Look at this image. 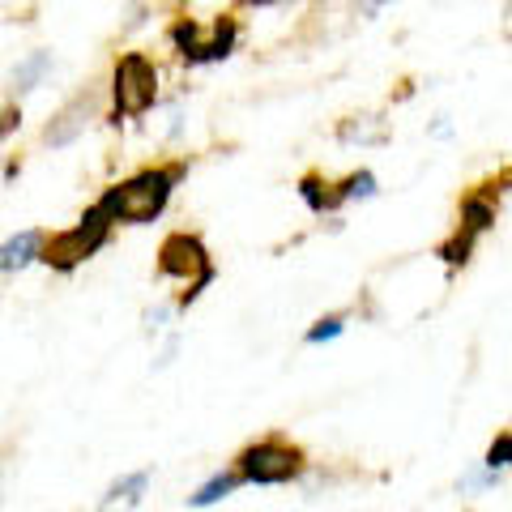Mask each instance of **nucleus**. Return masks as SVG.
<instances>
[{
  "mask_svg": "<svg viewBox=\"0 0 512 512\" xmlns=\"http://www.w3.org/2000/svg\"><path fill=\"white\" fill-rule=\"evenodd\" d=\"M265 5H274V0H265Z\"/></svg>",
  "mask_w": 512,
  "mask_h": 512,
  "instance_id": "4be33fe9",
  "label": "nucleus"
},
{
  "mask_svg": "<svg viewBox=\"0 0 512 512\" xmlns=\"http://www.w3.org/2000/svg\"><path fill=\"white\" fill-rule=\"evenodd\" d=\"M158 278H175V282H184V291H180V299H175V308L188 312L192 303L201 299V291H210V286H214L218 265H214L210 248H205L197 235H188V231H171V235L163 239V244H158Z\"/></svg>",
  "mask_w": 512,
  "mask_h": 512,
  "instance_id": "f03ea898",
  "label": "nucleus"
},
{
  "mask_svg": "<svg viewBox=\"0 0 512 512\" xmlns=\"http://www.w3.org/2000/svg\"><path fill=\"white\" fill-rule=\"evenodd\" d=\"M380 5H389V0H359V9H363V13H367V18H372V13H376V9H380Z\"/></svg>",
  "mask_w": 512,
  "mask_h": 512,
  "instance_id": "aec40b11",
  "label": "nucleus"
},
{
  "mask_svg": "<svg viewBox=\"0 0 512 512\" xmlns=\"http://www.w3.org/2000/svg\"><path fill=\"white\" fill-rule=\"evenodd\" d=\"M461 227L474 231V235H487L495 227V201H491V188L487 184L461 201Z\"/></svg>",
  "mask_w": 512,
  "mask_h": 512,
  "instance_id": "9d476101",
  "label": "nucleus"
},
{
  "mask_svg": "<svg viewBox=\"0 0 512 512\" xmlns=\"http://www.w3.org/2000/svg\"><path fill=\"white\" fill-rule=\"evenodd\" d=\"M474 231H466V227H457V235L453 239H448V244H440V261L448 265V269H461V265H466L470 261V252H474Z\"/></svg>",
  "mask_w": 512,
  "mask_h": 512,
  "instance_id": "4468645a",
  "label": "nucleus"
},
{
  "mask_svg": "<svg viewBox=\"0 0 512 512\" xmlns=\"http://www.w3.org/2000/svg\"><path fill=\"white\" fill-rule=\"evenodd\" d=\"M150 487V470H137V474H128V478H120L116 487H111L107 495H103V504H116V500H128V504H137L141 500V491Z\"/></svg>",
  "mask_w": 512,
  "mask_h": 512,
  "instance_id": "2eb2a0df",
  "label": "nucleus"
},
{
  "mask_svg": "<svg viewBox=\"0 0 512 512\" xmlns=\"http://www.w3.org/2000/svg\"><path fill=\"white\" fill-rule=\"evenodd\" d=\"M338 188H342L346 201H350V197H372V192H376V175H372V171H355V175H350L346 184H338Z\"/></svg>",
  "mask_w": 512,
  "mask_h": 512,
  "instance_id": "f3484780",
  "label": "nucleus"
},
{
  "mask_svg": "<svg viewBox=\"0 0 512 512\" xmlns=\"http://www.w3.org/2000/svg\"><path fill=\"white\" fill-rule=\"evenodd\" d=\"M47 73H52V52H30V56L18 64V73H13V90L30 94Z\"/></svg>",
  "mask_w": 512,
  "mask_h": 512,
  "instance_id": "f8f14e48",
  "label": "nucleus"
},
{
  "mask_svg": "<svg viewBox=\"0 0 512 512\" xmlns=\"http://www.w3.org/2000/svg\"><path fill=\"white\" fill-rule=\"evenodd\" d=\"M308 466V457H303V448L282 440V436H265L248 444L244 453L235 457V470L244 474V483L252 487H278V483H291V478L303 474Z\"/></svg>",
  "mask_w": 512,
  "mask_h": 512,
  "instance_id": "423d86ee",
  "label": "nucleus"
},
{
  "mask_svg": "<svg viewBox=\"0 0 512 512\" xmlns=\"http://www.w3.org/2000/svg\"><path fill=\"white\" fill-rule=\"evenodd\" d=\"M483 466H491V470H508V466H512V431H504V436L491 440Z\"/></svg>",
  "mask_w": 512,
  "mask_h": 512,
  "instance_id": "dca6fc26",
  "label": "nucleus"
},
{
  "mask_svg": "<svg viewBox=\"0 0 512 512\" xmlns=\"http://www.w3.org/2000/svg\"><path fill=\"white\" fill-rule=\"evenodd\" d=\"M18 128H22V111H18V107H5V111H0V141H5L9 133H18Z\"/></svg>",
  "mask_w": 512,
  "mask_h": 512,
  "instance_id": "6ab92c4d",
  "label": "nucleus"
},
{
  "mask_svg": "<svg viewBox=\"0 0 512 512\" xmlns=\"http://www.w3.org/2000/svg\"><path fill=\"white\" fill-rule=\"evenodd\" d=\"M299 197H303V205H308L312 214H329V210H338V205L346 201L342 188H338V184H325L316 171H308V175L299 180Z\"/></svg>",
  "mask_w": 512,
  "mask_h": 512,
  "instance_id": "1a4fd4ad",
  "label": "nucleus"
},
{
  "mask_svg": "<svg viewBox=\"0 0 512 512\" xmlns=\"http://www.w3.org/2000/svg\"><path fill=\"white\" fill-rule=\"evenodd\" d=\"M338 141L342 146H367V141H384V128L376 116H350L338 124Z\"/></svg>",
  "mask_w": 512,
  "mask_h": 512,
  "instance_id": "9b49d317",
  "label": "nucleus"
},
{
  "mask_svg": "<svg viewBox=\"0 0 512 512\" xmlns=\"http://www.w3.org/2000/svg\"><path fill=\"white\" fill-rule=\"evenodd\" d=\"M188 175V158H180V163H158V167H141L137 175H128V180L111 184L99 205L103 210L124 222V227H146V222H154L158 214L167 210L171 192L175 184H180Z\"/></svg>",
  "mask_w": 512,
  "mask_h": 512,
  "instance_id": "f257e3e1",
  "label": "nucleus"
},
{
  "mask_svg": "<svg viewBox=\"0 0 512 512\" xmlns=\"http://www.w3.org/2000/svg\"><path fill=\"white\" fill-rule=\"evenodd\" d=\"M111 124L120 120H137L146 116L158 99V69L150 56L141 52H124L116 60V69H111Z\"/></svg>",
  "mask_w": 512,
  "mask_h": 512,
  "instance_id": "20e7f679",
  "label": "nucleus"
},
{
  "mask_svg": "<svg viewBox=\"0 0 512 512\" xmlns=\"http://www.w3.org/2000/svg\"><path fill=\"white\" fill-rule=\"evenodd\" d=\"M111 227H116V218H111L99 201L90 205V210L82 214V222L69 231H56V235H47L43 239V252H39V261L47 269H56V274H73L77 265H86L94 252H99L107 239H111Z\"/></svg>",
  "mask_w": 512,
  "mask_h": 512,
  "instance_id": "7ed1b4c3",
  "label": "nucleus"
},
{
  "mask_svg": "<svg viewBox=\"0 0 512 512\" xmlns=\"http://www.w3.org/2000/svg\"><path fill=\"white\" fill-rule=\"evenodd\" d=\"M239 483H244V474L239 470H227V474H214L210 483H205L197 495H192V508H210V504H218L222 495H231Z\"/></svg>",
  "mask_w": 512,
  "mask_h": 512,
  "instance_id": "ddd939ff",
  "label": "nucleus"
},
{
  "mask_svg": "<svg viewBox=\"0 0 512 512\" xmlns=\"http://www.w3.org/2000/svg\"><path fill=\"white\" fill-rule=\"evenodd\" d=\"M43 239H47L43 231H22L9 244H0V274H13V269H26L30 261H39Z\"/></svg>",
  "mask_w": 512,
  "mask_h": 512,
  "instance_id": "6e6552de",
  "label": "nucleus"
},
{
  "mask_svg": "<svg viewBox=\"0 0 512 512\" xmlns=\"http://www.w3.org/2000/svg\"><path fill=\"white\" fill-rule=\"evenodd\" d=\"M171 47L180 52L184 64H214V60H227L239 43V22L231 13H218L214 22H192V18H175L167 30Z\"/></svg>",
  "mask_w": 512,
  "mask_h": 512,
  "instance_id": "39448f33",
  "label": "nucleus"
},
{
  "mask_svg": "<svg viewBox=\"0 0 512 512\" xmlns=\"http://www.w3.org/2000/svg\"><path fill=\"white\" fill-rule=\"evenodd\" d=\"M94 111H99V94L86 90V94H77L73 103H64L52 124L43 128V146H52V150H64V146H73L77 137L86 133V124L94 120Z\"/></svg>",
  "mask_w": 512,
  "mask_h": 512,
  "instance_id": "0eeeda50",
  "label": "nucleus"
},
{
  "mask_svg": "<svg viewBox=\"0 0 512 512\" xmlns=\"http://www.w3.org/2000/svg\"><path fill=\"white\" fill-rule=\"evenodd\" d=\"M346 329V316L338 312V316H325V320H316V325L308 329V342L316 346V342H329V338H338V333Z\"/></svg>",
  "mask_w": 512,
  "mask_h": 512,
  "instance_id": "a211bd4d",
  "label": "nucleus"
},
{
  "mask_svg": "<svg viewBox=\"0 0 512 512\" xmlns=\"http://www.w3.org/2000/svg\"><path fill=\"white\" fill-rule=\"evenodd\" d=\"M167 5H171V9H184V5H188V0H167Z\"/></svg>",
  "mask_w": 512,
  "mask_h": 512,
  "instance_id": "412c9836",
  "label": "nucleus"
}]
</instances>
